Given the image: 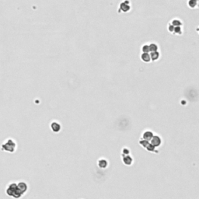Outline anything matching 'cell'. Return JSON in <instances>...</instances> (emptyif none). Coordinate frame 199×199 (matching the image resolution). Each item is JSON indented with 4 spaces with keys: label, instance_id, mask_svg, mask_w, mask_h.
<instances>
[{
    "label": "cell",
    "instance_id": "6da1fadb",
    "mask_svg": "<svg viewBox=\"0 0 199 199\" xmlns=\"http://www.w3.org/2000/svg\"><path fill=\"white\" fill-rule=\"evenodd\" d=\"M7 195L12 197L14 198H19L23 194L17 187V184L15 183H11L6 188Z\"/></svg>",
    "mask_w": 199,
    "mask_h": 199
},
{
    "label": "cell",
    "instance_id": "7a4b0ae2",
    "mask_svg": "<svg viewBox=\"0 0 199 199\" xmlns=\"http://www.w3.org/2000/svg\"><path fill=\"white\" fill-rule=\"evenodd\" d=\"M16 148V144L12 138L6 139L1 145V149L2 151H5V152H15Z\"/></svg>",
    "mask_w": 199,
    "mask_h": 199
},
{
    "label": "cell",
    "instance_id": "3957f363",
    "mask_svg": "<svg viewBox=\"0 0 199 199\" xmlns=\"http://www.w3.org/2000/svg\"><path fill=\"white\" fill-rule=\"evenodd\" d=\"M150 143L152 144L155 148L159 147L162 144V138L159 135H153L150 140Z\"/></svg>",
    "mask_w": 199,
    "mask_h": 199
},
{
    "label": "cell",
    "instance_id": "277c9868",
    "mask_svg": "<svg viewBox=\"0 0 199 199\" xmlns=\"http://www.w3.org/2000/svg\"><path fill=\"white\" fill-rule=\"evenodd\" d=\"M50 127H51V129L52 130V131H54V132H59L61 128V124L58 122H57V121L51 122Z\"/></svg>",
    "mask_w": 199,
    "mask_h": 199
},
{
    "label": "cell",
    "instance_id": "5b68a950",
    "mask_svg": "<svg viewBox=\"0 0 199 199\" xmlns=\"http://www.w3.org/2000/svg\"><path fill=\"white\" fill-rule=\"evenodd\" d=\"M154 135V134H153V132L152 131H148V130H147V131H144L143 132V134H142V136H141V138H143V139H145V140H147V141H150L151 140V138H152V136Z\"/></svg>",
    "mask_w": 199,
    "mask_h": 199
},
{
    "label": "cell",
    "instance_id": "8992f818",
    "mask_svg": "<svg viewBox=\"0 0 199 199\" xmlns=\"http://www.w3.org/2000/svg\"><path fill=\"white\" fill-rule=\"evenodd\" d=\"M122 157H123V158H122V161H123V162H124L125 165L130 166V165L132 164V162H133V158H132L131 155H124V156H122Z\"/></svg>",
    "mask_w": 199,
    "mask_h": 199
},
{
    "label": "cell",
    "instance_id": "52a82bcc",
    "mask_svg": "<svg viewBox=\"0 0 199 199\" xmlns=\"http://www.w3.org/2000/svg\"><path fill=\"white\" fill-rule=\"evenodd\" d=\"M17 187H18V188L19 189V190H20L23 194L26 193V190H27V189H28L27 184H26L25 182H23V181L18 183H17Z\"/></svg>",
    "mask_w": 199,
    "mask_h": 199
},
{
    "label": "cell",
    "instance_id": "ba28073f",
    "mask_svg": "<svg viewBox=\"0 0 199 199\" xmlns=\"http://www.w3.org/2000/svg\"><path fill=\"white\" fill-rule=\"evenodd\" d=\"M149 55H150V58H151V60L152 61H157L159 58V52L158 51H152V52H150V54H149Z\"/></svg>",
    "mask_w": 199,
    "mask_h": 199
},
{
    "label": "cell",
    "instance_id": "9c48e42d",
    "mask_svg": "<svg viewBox=\"0 0 199 199\" xmlns=\"http://www.w3.org/2000/svg\"><path fill=\"white\" fill-rule=\"evenodd\" d=\"M98 166H99V167H100L102 169H105L108 166V162L105 159H100L98 160Z\"/></svg>",
    "mask_w": 199,
    "mask_h": 199
},
{
    "label": "cell",
    "instance_id": "30bf717a",
    "mask_svg": "<svg viewBox=\"0 0 199 199\" xmlns=\"http://www.w3.org/2000/svg\"><path fill=\"white\" fill-rule=\"evenodd\" d=\"M127 2H128V1H126V2H122V3L120 4V10H122V11L124 12H127V11L130 10V6H129L128 5H127Z\"/></svg>",
    "mask_w": 199,
    "mask_h": 199
},
{
    "label": "cell",
    "instance_id": "8fae6325",
    "mask_svg": "<svg viewBox=\"0 0 199 199\" xmlns=\"http://www.w3.org/2000/svg\"><path fill=\"white\" fill-rule=\"evenodd\" d=\"M141 59L144 61V62H150L151 61V58H150V55L148 53H142L141 54Z\"/></svg>",
    "mask_w": 199,
    "mask_h": 199
},
{
    "label": "cell",
    "instance_id": "7c38bea8",
    "mask_svg": "<svg viewBox=\"0 0 199 199\" xmlns=\"http://www.w3.org/2000/svg\"><path fill=\"white\" fill-rule=\"evenodd\" d=\"M148 48H149V52H152V51H158L159 49V47L155 43H151L148 44Z\"/></svg>",
    "mask_w": 199,
    "mask_h": 199
},
{
    "label": "cell",
    "instance_id": "4fadbf2b",
    "mask_svg": "<svg viewBox=\"0 0 199 199\" xmlns=\"http://www.w3.org/2000/svg\"><path fill=\"white\" fill-rule=\"evenodd\" d=\"M145 148H146L147 151H148V152H154L155 149V147L152 144H151L150 142H148V144L146 145Z\"/></svg>",
    "mask_w": 199,
    "mask_h": 199
},
{
    "label": "cell",
    "instance_id": "5bb4252c",
    "mask_svg": "<svg viewBox=\"0 0 199 199\" xmlns=\"http://www.w3.org/2000/svg\"><path fill=\"white\" fill-rule=\"evenodd\" d=\"M197 5V0H189L188 2V5L190 8H194Z\"/></svg>",
    "mask_w": 199,
    "mask_h": 199
},
{
    "label": "cell",
    "instance_id": "9a60e30c",
    "mask_svg": "<svg viewBox=\"0 0 199 199\" xmlns=\"http://www.w3.org/2000/svg\"><path fill=\"white\" fill-rule=\"evenodd\" d=\"M181 24H182V23H181L179 19H174L172 21V25H173V26H180Z\"/></svg>",
    "mask_w": 199,
    "mask_h": 199
},
{
    "label": "cell",
    "instance_id": "2e32d148",
    "mask_svg": "<svg viewBox=\"0 0 199 199\" xmlns=\"http://www.w3.org/2000/svg\"><path fill=\"white\" fill-rule=\"evenodd\" d=\"M148 141H147V140H145V139H143V138H141L140 141H139V144L143 147V148H145L146 147V145L148 144Z\"/></svg>",
    "mask_w": 199,
    "mask_h": 199
},
{
    "label": "cell",
    "instance_id": "e0dca14e",
    "mask_svg": "<svg viewBox=\"0 0 199 199\" xmlns=\"http://www.w3.org/2000/svg\"><path fill=\"white\" fill-rule=\"evenodd\" d=\"M141 51L142 53H148L149 52V48H148V44H145L141 47Z\"/></svg>",
    "mask_w": 199,
    "mask_h": 199
},
{
    "label": "cell",
    "instance_id": "ac0fdd59",
    "mask_svg": "<svg viewBox=\"0 0 199 199\" xmlns=\"http://www.w3.org/2000/svg\"><path fill=\"white\" fill-rule=\"evenodd\" d=\"M173 31H174V33H176V34H181L182 33V30L180 28V26H174V29H173Z\"/></svg>",
    "mask_w": 199,
    "mask_h": 199
},
{
    "label": "cell",
    "instance_id": "d6986e66",
    "mask_svg": "<svg viewBox=\"0 0 199 199\" xmlns=\"http://www.w3.org/2000/svg\"><path fill=\"white\" fill-rule=\"evenodd\" d=\"M129 154H130V151H129L128 148H123V150H122V156L126 155H129Z\"/></svg>",
    "mask_w": 199,
    "mask_h": 199
},
{
    "label": "cell",
    "instance_id": "ffe728a7",
    "mask_svg": "<svg viewBox=\"0 0 199 199\" xmlns=\"http://www.w3.org/2000/svg\"><path fill=\"white\" fill-rule=\"evenodd\" d=\"M168 29H169V30L170 32H173V29H174V26L171 24V25L169 26V28H168Z\"/></svg>",
    "mask_w": 199,
    "mask_h": 199
}]
</instances>
